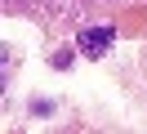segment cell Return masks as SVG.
<instances>
[{
  "label": "cell",
  "instance_id": "7a4b0ae2",
  "mask_svg": "<svg viewBox=\"0 0 147 134\" xmlns=\"http://www.w3.org/2000/svg\"><path fill=\"white\" fill-rule=\"evenodd\" d=\"M0 67H5V80L13 76V45H0Z\"/></svg>",
  "mask_w": 147,
  "mask_h": 134
},
{
  "label": "cell",
  "instance_id": "277c9868",
  "mask_svg": "<svg viewBox=\"0 0 147 134\" xmlns=\"http://www.w3.org/2000/svg\"><path fill=\"white\" fill-rule=\"evenodd\" d=\"M49 112H54L49 98H31V116H49Z\"/></svg>",
  "mask_w": 147,
  "mask_h": 134
},
{
  "label": "cell",
  "instance_id": "3957f363",
  "mask_svg": "<svg viewBox=\"0 0 147 134\" xmlns=\"http://www.w3.org/2000/svg\"><path fill=\"white\" fill-rule=\"evenodd\" d=\"M49 67L67 71V67H71V49H58V54H49Z\"/></svg>",
  "mask_w": 147,
  "mask_h": 134
},
{
  "label": "cell",
  "instance_id": "6da1fadb",
  "mask_svg": "<svg viewBox=\"0 0 147 134\" xmlns=\"http://www.w3.org/2000/svg\"><path fill=\"white\" fill-rule=\"evenodd\" d=\"M111 40H116V31H111V27H85V31L76 36V45H80L85 58H102V54L111 49Z\"/></svg>",
  "mask_w": 147,
  "mask_h": 134
}]
</instances>
